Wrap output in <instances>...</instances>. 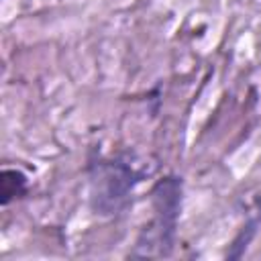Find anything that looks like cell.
Returning a JSON list of instances; mask_svg holds the SVG:
<instances>
[{
	"label": "cell",
	"instance_id": "cell-2",
	"mask_svg": "<svg viewBox=\"0 0 261 261\" xmlns=\"http://www.w3.org/2000/svg\"><path fill=\"white\" fill-rule=\"evenodd\" d=\"M141 173L124 159H102L92 165V206L100 214L118 212L139 184Z\"/></svg>",
	"mask_w": 261,
	"mask_h": 261
},
{
	"label": "cell",
	"instance_id": "cell-1",
	"mask_svg": "<svg viewBox=\"0 0 261 261\" xmlns=\"http://www.w3.org/2000/svg\"><path fill=\"white\" fill-rule=\"evenodd\" d=\"M153 218L141 230L133 257H167L171 255L181 210V179L167 175L159 179L151 192Z\"/></svg>",
	"mask_w": 261,
	"mask_h": 261
},
{
	"label": "cell",
	"instance_id": "cell-3",
	"mask_svg": "<svg viewBox=\"0 0 261 261\" xmlns=\"http://www.w3.org/2000/svg\"><path fill=\"white\" fill-rule=\"evenodd\" d=\"M0 188H2V204L6 206L12 200L22 198L27 194V177L18 169H2Z\"/></svg>",
	"mask_w": 261,
	"mask_h": 261
}]
</instances>
